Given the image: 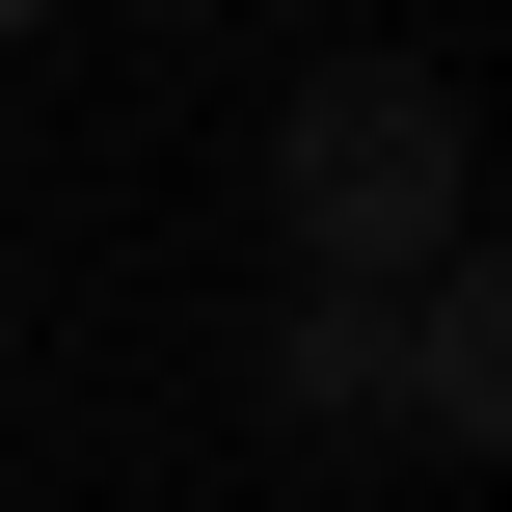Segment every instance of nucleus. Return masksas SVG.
I'll return each mask as SVG.
<instances>
[{"label":"nucleus","instance_id":"nucleus-4","mask_svg":"<svg viewBox=\"0 0 512 512\" xmlns=\"http://www.w3.org/2000/svg\"><path fill=\"white\" fill-rule=\"evenodd\" d=\"M0 27H54V0H0Z\"/></svg>","mask_w":512,"mask_h":512},{"label":"nucleus","instance_id":"nucleus-2","mask_svg":"<svg viewBox=\"0 0 512 512\" xmlns=\"http://www.w3.org/2000/svg\"><path fill=\"white\" fill-rule=\"evenodd\" d=\"M378 432H432V459H486V432H512V270H486V243L378 297Z\"/></svg>","mask_w":512,"mask_h":512},{"label":"nucleus","instance_id":"nucleus-1","mask_svg":"<svg viewBox=\"0 0 512 512\" xmlns=\"http://www.w3.org/2000/svg\"><path fill=\"white\" fill-rule=\"evenodd\" d=\"M459 189H486V135H459L432 54H324V81L270 108V243H297V297H405V270H459Z\"/></svg>","mask_w":512,"mask_h":512},{"label":"nucleus","instance_id":"nucleus-3","mask_svg":"<svg viewBox=\"0 0 512 512\" xmlns=\"http://www.w3.org/2000/svg\"><path fill=\"white\" fill-rule=\"evenodd\" d=\"M270 405H297V432H378V297H297V324H270Z\"/></svg>","mask_w":512,"mask_h":512}]
</instances>
